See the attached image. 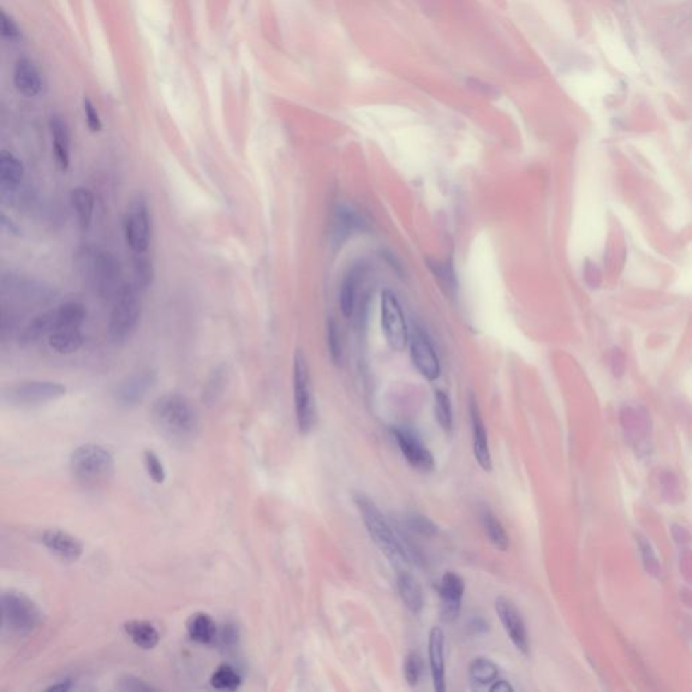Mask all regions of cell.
Instances as JSON below:
<instances>
[{
	"label": "cell",
	"mask_w": 692,
	"mask_h": 692,
	"mask_svg": "<svg viewBox=\"0 0 692 692\" xmlns=\"http://www.w3.org/2000/svg\"><path fill=\"white\" fill-rule=\"evenodd\" d=\"M152 422L158 434L176 448H187L193 443L201 427L193 403L177 393H164L156 399L152 406Z\"/></svg>",
	"instance_id": "6da1fadb"
},
{
	"label": "cell",
	"mask_w": 692,
	"mask_h": 692,
	"mask_svg": "<svg viewBox=\"0 0 692 692\" xmlns=\"http://www.w3.org/2000/svg\"><path fill=\"white\" fill-rule=\"evenodd\" d=\"M353 501L375 545L391 561V564L398 568V571H405L411 561L395 526L384 517L378 504L364 492H356Z\"/></svg>",
	"instance_id": "7a4b0ae2"
},
{
	"label": "cell",
	"mask_w": 692,
	"mask_h": 692,
	"mask_svg": "<svg viewBox=\"0 0 692 692\" xmlns=\"http://www.w3.org/2000/svg\"><path fill=\"white\" fill-rule=\"evenodd\" d=\"M71 473L84 487H100L106 484L115 471V461L103 446L85 443L79 446L69 460Z\"/></svg>",
	"instance_id": "3957f363"
},
{
	"label": "cell",
	"mask_w": 692,
	"mask_h": 692,
	"mask_svg": "<svg viewBox=\"0 0 692 692\" xmlns=\"http://www.w3.org/2000/svg\"><path fill=\"white\" fill-rule=\"evenodd\" d=\"M41 610L28 595L18 591L0 594V630L13 636H28L41 622Z\"/></svg>",
	"instance_id": "277c9868"
},
{
	"label": "cell",
	"mask_w": 692,
	"mask_h": 692,
	"mask_svg": "<svg viewBox=\"0 0 692 692\" xmlns=\"http://www.w3.org/2000/svg\"><path fill=\"white\" fill-rule=\"evenodd\" d=\"M142 313L140 287L125 284L118 291L109 322V338L114 344H125L140 323Z\"/></svg>",
	"instance_id": "5b68a950"
},
{
	"label": "cell",
	"mask_w": 692,
	"mask_h": 692,
	"mask_svg": "<svg viewBox=\"0 0 692 692\" xmlns=\"http://www.w3.org/2000/svg\"><path fill=\"white\" fill-rule=\"evenodd\" d=\"M85 316L87 310L81 303H65L54 310L35 316L23 330L22 341L32 344L54 331L80 329Z\"/></svg>",
	"instance_id": "8992f818"
},
{
	"label": "cell",
	"mask_w": 692,
	"mask_h": 692,
	"mask_svg": "<svg viewBox=\"0 0 692 692\" xmlns=\"http://www.w3.org/2000/svg\"><path fill=\"white\" fill-rule=\"evenodd\" d=\"M294 405L300 433L310 434L316 424V406L310 366L302 350L294 357Z\"/></svg>",
	"instance_id": "52a82bcc"
},
{
	"label": "cell",
	"mask_w": 692,
	"mask_h": 692,
	"mask_svg": "<svg viewBox=\"0 0 692 692\" xmlns=\"http://www.w3.org/2000/svg\"><path fill=\"white\" fill-rule=\"evenodd\" d=\"M66 388L60 383L32 380L0 390V402L13 407H35L63 398Z\"/></svg>",
	"instance_id": "ba28073f"
},
{
	"label": "cell",
	"mask_w": 692,
	"mask_h": 692,
	"mask_svg": "<svg viewBox=\"0 0 692 692\" xmlns=\"http://www.w3.org/2000/svg\"><path fill=\"white\" fill-rule=\"evenodd\" d=\"M381 329L387 344L402 352L409 344V331L402 306L391 290H384L380 298Z\"/></svg>",
	"instance_id": "9c48e42d"
},
{
	"label": "cell",
	"mask_w": 692,
	"mask_h": 692,
	"mask_svg": "<svg viewBox=\"0 0 692 692\" xmlns=\"http://www.w3.org/2000/svg\"><path fill=\"white\" fill-rule=\"evenodd\" d=\"M125 236L131 251L145 254L150 246L152 226L149 207L142 196H136L126 210L125 215Z\"/></svg>",
	"instance_id": "30bf717a"
},
{
	"label": "cell",
	"mask_w": 692,
	"mask_h": 692,
	"mask_svg": "<svg viewBox=\"0 0 692 692\" xmlns=\"http://www.w3.org/2000/svg\"><path fill=\"white\" fill-rule=\"evenodd\" d=\"M393 437L412 468L422 472H429L434 468L436 461L431 452L426 448L424 441L409 427H393Z\"/></svg>",
	"instance_id": "8fae6325"
},
{
	"label": "cell",
	"mask_w": 692,
	"mask_h": 692,
	"mask_svg": "<svg viewBox=\"0 0 692 692\" xmlns=\"http://www.w3.org/2000/svg\"><path fill=\"white\" fill-rule=\"evenodd\" d=\"M495 610L511 643L520 653L527 655L529 653L527 630L517 606L511 600L501 597L495 600Z\"/></svg>",
	"instance_id": "7c38bea8"
},
{
	"label": "cell",
	"mask_w": 692,
	"mask_h": 692,
	"mask_svg": "<svg viewBox=\"0 0 692 692\" xmlns=\"http://www.w3.org/2000/svg\"><path fill=\"white\" fill-rule=\"evenodd\" d=\"M410 356L417 371L427 378L436 380L440 376L441 368L436 350L422 331H414L410 341Z\"/></svg>",
	"instance_id": "4fadbf2b"
},
{
	"label": "cell",
	"mask_w": 692,
	"mask_h": 692,
	"mask_svg": "<svg viewBox=\"0 0 692 692\" xmlns=\"http://www.w3.org/2000/svg\"><path fill=\"white\" fill-rule=\"evenodd\" d=\"M156 383V375L150 371H143L125 378L115 391V400L124 409H131L141 403L143 398Z\"/></svg>",
	"instance_id": "5bb4252c"
},
{
	"label": "cell",
	"mask_w": 692,
	"mask_h": 692,
	"mask_svg": "<svg viewBox=\"0 0 692 692\" xmlns=\"http://www.w3.org/2000/svg\"><path fill=\"white\" fill-rule=\"evenodd\" d=\"M464 580L456 572H446L440 584L441 618L445 622H453L461 612L464 595Z\"/></svg>",
	"instance_id": "9a60e30c"
},
{
	"label": "cell",
	"mask_w": 692,
	"mask_h": 692,
	"mask_svg": "<svg viewBox=\"0 0 692 692\" xmlns=\"http://www.w3.org/2000/svg\"><path fill=\"white\" fill-rule=\"evenodd\" d=\"M41 541L47 551L64 563H75L83 554V544L79 539L59 529L45 530L41 535Z\"/></svg>",
	"instance_id": "2e32d148"
},
{
	"label": "cell",
	"mask_w": 692,
	"mask_h": 692,
	"mask_svg": "<svg viewBox=\"0 0 692 692\" xmlns=\"http://www.w3.org/2000/svg\"><path fill=\"white\" fill-rule=\"evenodd\" d=\"M365 227V220L362 215L347 205H338L331 220L330 241L333 246H342L357 232Z\"/></svg>",
	"instance_id": "e0dca14e"
},
{
	"label": "cell",
	"mask_w": 692,
	"mask_h": 692,
	"mask_svg": "<svg viewBox=\"0 0 692 692\" xmlns=\"http://www.w3.org/2000/svg\"><path fill=\"white\" fill-rule=\"evenodd\" d=\"M429 660L433 684L437 692L446 690L445 674V636L440 628H433L429 636Z\"/></svg>",
	"instance_id": "ac0fdd59"
},
{
	"label": "cell",
	"mask_w": 692,
	"mask_h": 692,
	"mask_svg": "<svg viewBox=\"0 0 692 692\" xmlns=\"http://www.w3.org/2000/svg\"><path fill=\"white\" fill-rule=\"evenodd\" d=\"M23 174L22 161L8 150H0V198H7L16 192Z\"/></svg>",
	"instance_id": "d6986e66"
},
{
	"label": "cell",
	"mask_w": 692,
	"mask_h": 692,
	"mask_svg": "<svg viewBox=\"0 0 692 692\" xmlns=\"http://www.w3.org/2000/svg\"><path fill=\"white\" fill-rule=\"evenodd\" d=\"M471 421H472L473 455L479 465L489 472L492 470V458L488 445L487 430L483 424L476 400H471Z\"/></svg>",
	"instance_id": "ffe728a7"
},
{
	"label": "cell",
	"mask_w": 692,
	"mask_h": 692,
	"mask_svg": "<svg viewBox=\"0 0 692 692\" xmlns=\"http://www.w3.org/2000/svg\"><path fill=\"white\" fill-rule=\"evenodd\" d=\"M14 83L16 90L28 97H34L41 91V78L37 66L30 59L22 57L16 64Z\"/></svg>",
	"instance_id": "44dd1931"
},
{
	"label": "cell",
	"mask_w": 692,
	"mask_h": 692,
	"mask_svg": "<svg viewBox=\"0 0 692 692\" xmlns=\"http://www.w3.org/2000/svg\"><path fill=\"white\" fill-rule=\"evenodd\" d=\"M362 278V266H353L347 270V273H346L345 278L341 283L340 306H341L342 314L345 315L346 318H352L354 314Z\"/></svg>",
	"instance_id": "7402d4cb"
},
{
	"label": "cell",
	"mask_w": 692,
	"mask_h": 692,
	"mask_svg": "<svg viewBox=\"0 0 692 692\" xmlns=\"http://www.w3.org/2000/svg\"><path fill=\"white\" fill-rule=\"evenodd\" d=\"M396 587L400 598L410 612L414 614L419 613L424 607V592L417 579L412 575H410L406 569L399 571Z\"/></svg>",
	"instance_id": "603a6c76"
},
{
	"label": "cell",
	"mask_w": 692,
	"mask_h": 692,
	"mask_svg": "<svg viewBox=\"0 0 692 692\" xmlns=\"http://www.w3.org/2000/svg\"><path fill=\"white\" fill-rule=\"evenodd\" d=\"M50 131L56 161L63 171H66L71 162V142L68 126L60 117H53L50 121Z\"/></svg>",
	"instance_id": "cb8c5ba5"
},
{
	"label": "cell",
	"mask_w": 692,
	"mask_h": 692,
	"mask_svg": "<svg viewBox=\"0 0 692 692\" xmlns=\"http://www.w3.org/2000/svg\"><path fill=\"white\" fill-rule=\"evenodd\" d=\"M187 633L193 643L207 645L215 643L218 626L208 614L195 613L187 621Z\"/></svg>",
	"instance_id": "d4e9b609"
},
{
	"label": "cell",
	"mask_w": 692,
	"mask_h": 692,
	"mask_svg": "<svg viewBox=\"0 0 692 692\" xmlns=\"http://www.w3.org/2000/svg\"><path fill=\"white\" fill-rule=\"evenodd\" d=\"M125 631L130 640L141 649L149 650L157 645L160 633L156 626L148 621L133 619L125 624Z\"/></svg>",
	"instance_id": "484cf974"
},
{
	"label": "cell",
	"mask_w": 692,
	"mask_h": 692,
	"mask_svg": "<svg viewBox=\"0 0 692 692\" xmlns=\"http://www.w3.org/2000/svg\"><path fill=\"white\" fill-rule=\"evenodd\" d=\"M71 202L73 210L76 211L81 227L87 230L91 226L94 217L95 199L93 192L88 189L78 187L71 193Z\"/></svg>",
	"instance_id": "4316f807"
},
{
	"label": "cell",
	"mask_w": 692,
	"mask_h": 692,
	"mask_svg": "<svg viewBox=\"0 0 692 692\" xmlns=\"http://www.w3.org/2000/svg\"><path fill=\"white\" fill-rule=\"evenodd\" d=\"M83 342L84 337L80 329H64L49 334V345L60 354L75 353L79 350Z\"/></svg>",
	"instance_id": "83f0119b"
},
{
	"label": "cell",
	"mask_w": 692,
	"mask_h": 692,
	"mask_svg": "<svg viewBox=\"0 0 692 692\" xmlns=\"http://www.w3.org/2000/svg\"><path fill=\"white\" fill-rule=\"evenodd\" d=\"M482 523L491 544L499 551H507L510 541L501 520L496 518L489 510H484L482 514Z\"/></svg>",
	"instance_id": "f1b7e54d"
},
{
	"label": "cell",
	"mask_w": 692,
	"mask_h": 692,
	"mask_svg": "<svg viewBox=\"0 0 692 692\" xmlns=\"http://www.w3.org/2000/svg\"><path fill=\"white\" fill-rule=\"evenodd\" d=\"M210 684L220 691H236L242 684V679L232 665L222 664L211 675Z\"/></svg>",
	"instance_id": "f546056e"
},
{
	"label": "cell",
	"mask_w": 692,
	"mask_h": 692,
	"mask_svg": "<svg viewBox=\"0 0 692 692\" xmlns=\"http://www.w3.org/2000/svg\"><path fill=\"white\" fill-rule=\"evenodd\" d=\"M499 675V669L495 662H492L484 657L475 659L470 665V676L472 681L480 684V686H487L492 681L496 680Z\"/></svg>",
	"instance_id": "4dcf8cb0"
},
{
	"label": "cell",
	"mask_w": 692,
	"mask_h": 692,
	"mask_svg": "<svg viewBox=\"0 0 692 692\" xmlns=\"http://www.w3.org/2000/svg\"><path fill=\"white\" fill-rule=\"evenodd\" d=\"M403 526L411 532L424 537H434L439 533L437 525L419 513H409L403 518Z\"/></svg>",
	"instance_id": "1f68e13d"
},
{
	"label": "cell",
	"mask_w": 692,
	"mask_h": 692,
	"mask_svg": "<svg viewBox=\"0 0 692 692\" xmlns=\"http://www.w3.org/2000/svg\"><path fill=\"white\" fill-rule=\"evenodd\" d=\"M436 418L443 431H452L453 417H452V405L451 399L443 391L436 393Z\"/></svg>",
	"instance_id": "d6a6232c"
},
{
	"label": "cell",
	"mask_w": 692,
	"mask_h": 692,
	"mask_svg": "<svg viewBox=\"0 0 692 692\" xmlns=\"http://www.w3.org/2000/svg\"><path fill=\"white\" fill-rule=\"evenodd\" d=\"M143 463H145V468H146V472L149 475V477L157 483V484H161L165 482V470H164V465H162V461L160 460V457L157 456V453H155L153 451H146L143 453Z\"/></svg>",
	"instance_id": "836d02e7"
},
{
	"label": "cell",
	"mask_w": 692,
	"mask_h": 692,
	"mask_svg": "<svg viewBox=\"0 0 692 692\" xmlns=\"http://www.w3.org/2000/svg\"><path fill=\"white\" fill-rule=\"evenodd\" d=\"M422 669H424V662L421 656L415 652L410 653L405 661V677L409 686L414 687L418 684L422 675Z\"/></svg>",
	"instance_id": "e575fe53"
},
{
	"label": "cell",
	"mask_w": 692,
	"mask_h": 692,
	"mask_svg": "<svg viewBox=\"0 0 692 692\" xmlns=\"http://www.w3.org/2000/svg\"><path fill=\"white\" fill-rule=\"evenodd\" d=\"M239 631L234 624H225L222 629H218L215 643L223 649H232L238 644Z\"/></svg>",
	"instance_id": "d590c367"
},
{
	"label": "cell",
	"mask_w": 692,
	"mask_h": 692,
	"mask_svg": "<svg viewBox=\"0 0 692 692\" xmlns=\"http://www.w3.org/2000/svg\"><path fill=\"white\" fill-rule=\"evenodd\" d=\"M0 35L11 42H18L22 38V32L14 19L7 16L3 10H0Z\"/></svg>",
	"instance_id": "8d00e7d4"
},
{
	"label": "cell",
	"mask_w": 692,
	"mask_h": 692,
	"mask_svg": "<svg viewBox=\"0 0 692 692\" xmlns=\"http://www.w3.org/2000/svg\"><path fill=\"white\" fill-rule=\"evenodd\" d=\"M328 340H329V350H330L331 360L334 364L340 365L342 362V344H341V335L338 333V328L334 322H330L329 331H328Z\"/></svg>",
	"instance_id": "74e56055"
},
{
	"label": "cell",
	"mask_w": 692,
	"mask_h": 692,
	"mask_svg": "<svg viewBox=\"0 0 692 692\" xmlns=\"http://www.w3.org/2000/svg\"><path fill=\"white\" fill-rule=\"evenodd\" d=\"M119 690L126 692H152L156 688L149 686L140 677L125 676L119 681Z\"/></svg>",
	"instance_id": "f35d334b"
},
{
	"label": "cell",
	"mask_w": 692,
	"mask_h": 692,
	"mask_svg": "<svg viewBox=\"0 0 692 692\" xmlns=\"http://www.w3.org/2000/svg\"><path fill=\"white\" fill-rule=\"evenodd\" d=\"M84 112H85V121H87L88 129L93 133L100 131L102 130V121H100V117L97 114L94 103L90 99L84 100Z\"/></svg>",
	"instance_id": "ab89813d"
},
{
	"label": "cell",
	"mask_w": 692,
	"mask_h": 692,
	"mask_svg": "<svg viewBox=\"0 0 692 692\" xmlns=\"http://www.w3.org/2000/svg\"><path fill=\"white\" fill-rule=\"evenodd\" d=\"M137 275H138V283L141 287H148L152 279H153V269L148 260H140L137 263Z\"/></svg>",
	"instance_id": "60d3db41"
},
{
	"label": "cell",
	"mask_w": 692,
	"mask_h": 692,
	"mask_svg": "<svg viewBox=\"0 0 692 692\" xmlns=\"http://www.w3.org/2000/svg\"><path fill=\"white\" fill-rule=\"evenodd\" d=\"M0 233L10 234V236L19 234V227L8 217H6L3 213H0Z\"/></svg>",
	"instance_id": "b9f144b4"
},
{
	"label": "cell",
	"mask_w": 692,
	"mask_h": 692,
	"mask_svg": "<svg viewBox=\"0 0 692 692\" xmlns=\"http://www.w3.org/2000/svg\"><path fill=\"white\" fill-rule=\"evenodd\" d=\"M489 691L491 692H508L514 691V688L511 687V684L506 680H495L492 681V686L489 687Z\"/></svg>",
	"instance_id": "7bdbcfd3"
},
{
	"label": "cell",
	"mask_w": 692,
	"mask_h": 692,
	"mask_svg": "<svg viewBox=\"0 0 692 692\" xmlns=\"http://www.w3.org/2000/svg\"><path fill=\"white\" fill-rule=\"evenodd\" d=\"M68 690H71V681L69 680H63V681L49 687V691H68Z\"/></svg>",
	"instance_id": "ee69618b"
}]
</instances>
